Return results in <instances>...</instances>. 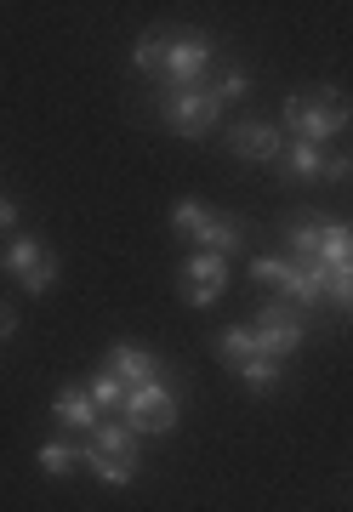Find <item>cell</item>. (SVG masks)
<instances>
[{
	"mask_svg": "<svg viewBox=\"0 0 353 512\" xmlns=\"http://www.w3.org/2000/svg\"><path fill=\"white\" fill-rule=\"evenodd\" d=\"M228 143H234V154H240V160L279 165V154H285V137H279L274 126H262V120H240V126L228 131Z\"/></svg>",
	"mask_w": 353,
	"mask_h": 512,
	"instance_id": "cell-7",
	"label": "cell"
},
{
	"mask_svg": "<svg viewBox=\"0 0 353 512\" xmlns=\"http://www.w3.org/2000/svg\"><path fill=\"white\" fill-rule=\"evenodd\" d=\"M217 296H223V291H205V285H188V291H183V302H188V308H211Z\"/></svg>",
	"mask_w": 353,
	"mask_h": 512,
	"instance_id": "cell-25",
	"label": "cell"
},
{
	"mask_svg": "<svg viewBox=\"0 0 353 512\" xmlns=\"http://www.w3.org/2000/svg\"><path fill=\"white\" fill-rule=\"evenodd\" d=\"M12 330H18V313L0 302V342H12Z\"/></svg>",
	"mask_w": 353,
	"mask_h": 512,
	"instance_id": "cell-27",
	"label": "cell"
},
{
	"mask_svg": "<svg viewBox=\"0 0 353 512\" xmlns=\"http://www.w3.org/2000/svg\"><path fill=\"white\" fill-rule=\"evenodd\" d=\"M166 126L177 137H205V131L217 126V103L205 97V86H183V92L166 97Z\"/></svg>",
	"mask_w": 353,
	"mask_h": 512,
	"instance_id": "cell-5",
	"label": "cell"
},
{
	"mask_svg": "<svg viewBox=\"0 0 353 512\" xmlns=\"http://www.w3.org/2000/svg\"><path fill=\"white\" fill-rule=\"evenodd\" d=\"M291 268H297V262H279V256H257V262H251V279H257V285H268V291H285V285H291Z\"/></svg>",
	"mask_w": 353,
	"mask_h": 512,
	"instance_id": "cell-18",
	"label": "cell"
},
{
	"mask_svg": "<svg viewBox=\"0 0 353 512\" xmlns=\"http://www.w3.org/2000/svg\"><path fill=\"white\" fill-rule=\"evenodd\" d=\"M257 353H291V348H302V319H297V308H285V302H262V313H257Z\"/></svg>",
	"mask_w": 353,
	"mask_h": 512,
	"instance_id": "cell-6",
	"label": "cell"
},
{
	"mask_svg": "<svg viewBox=\"0 0 353 512\" xmlns=\"http://www.w3.org/2000/svg\"><path fill=\"white\" fill-rule=\"evenodd\" d=\"M120 416H126L131 433H171V427H177V399H171L160 382L131 387L126 404H120Z\"/></svg>",
	"mask_w": 353,
	"mask_h": 512,
	"instance_id": "cell-2",
	"label": "cell"
},
{
	"mask_svg": "<svg viewBox=\"0 0 353 512\" xmlns=\"http://www.w3.org/2000/svg\"><path fill=\"white\" fill-rule=\"evenodd\" d=\"M279 171H285V177H291V183H314L319 171H325V154H319L314 143H285V154H279Z\"/></svg>",
	"mask_w": 353,
	"mask_h": 512,
	"instance_id": "cell-10",
	"label": "cell"
},
{
	"mask_svg": "<svg viewBox=\"0 0 353 512\" xmlns=\"http://www.w3.org/2000/svg\"><path fill=\"white\" fill-rule=\"evenodd\" d=\"M325 302H336L342 313H353V268H331V279H325Z\"/></svg>",
	"mask_w": 353,
	"mask_h": 512,
	"instance_id": "cell-22",
	"label": "cell"
},
{
	"mask_svg": "<svg viewBox=\"0 0 353 512\" xmlns=\"http://www.w3.org/2000/svg\"><path fill=\"white\" fill-rule=\"evenodd\" d=\"M200 251H217V256H228L234 245H240V222H228V217H205V228L200 234Z\"/></svg>",
	"mask_w": 353,
	"mask_h": 512,
	"instance_id": "cell-13",
	"label": "cell"
},
{
	"mask_svg": "<svg viewBox=\"0 0 353 512\" xmlns=\"http://www.w3.org/2000/svg\"><path fill=\"white\" fill-rule=\"evenodd\" d=\"M217 353H223V359H234V365H245V359L257 353V330H251V325L223 330V336H217Z\"/></svg>",
	"mask_w": 353,
	"mask_h": 512,
	"instance_id": "cell-17",
	"label": "cell"
},
{
	"mask_svg": "<svg viewBox=\"0 0 353 512\" xmlns=\"http://www.w3.org/2000/svg\"><path fill=\"white\" fill-rule=\"evenodd\" d=\"M52 416L63 421V427H80V433H97V427H103V410L92 404L86 387H63V393L52 399Z\"/></svg>",
	"mask_w": 353,
	"mask_h": 512,
	"instance_id": "cell-9",
	"label": "cell"
},
{
	"mask_svg": "<svg viewBox=\"0 0 353 512\" xmlns=\"http://www.w3.org/2000/svg\"><path fill=\"white\" fill-rule=\"evenodd\" d=\"M80 461H86V467H92V473L103 478V484H114V490H126L131 478H137V461L103 456V450H92V444H86V450H80Z\"/></svg>",
	"mask_w": 353,
	"mask_h": 512,
	"instance_id": "cell-11",
	"label": "cell"
},
{
	"mask_svg": "<svg viewBox=\"0 0 353 512\" xmlns=\"http://www.w3.org/2000/svg\"><path fill=\"white\" fill-rule=\"evenodd\" d=\"M166 29H149V35H143V40H137V52H131V69H137V74H160V69H166Z\"/></svg>",
	"mask_w": 353,
	"mask_h": 512,
	"instance_id": "cell-12",
	"label": "cell"
},
{
	"mask_svg": "<svg viewBox=\"0 0 353 512\" xmlns=\"http://www.w3.org/2000/svg\"><path fill=\"white\" fill-rule=\"evenodd\" d=\"M92 404H97V410H120V404H126V382L109 376V370H97V376H92Z\"/></svg>",
	"mask_w": 353,
	"mask_h": 512,
	"instance_id": "cell-21",
	"label": "cell"
},
{
	"mask_svg": "<svg viewBox=\"0 0 353 512\" xmlns=\"http://www.w3.org/2000/svg\"><path fill=\"white\" fill-rule=\"evenodd\" d=\"M245 92H251V80H245V69H228V74H217V80L205 86V97H211L217 109H223V103H234V97H245Z\"/></svg>",
	"mask_w": 353,
	"mask_h": 512,
	"instance_id": "cell-20",
	"label": "cell"
},
{
	"mask_svg": "<svg viewBox=\"0 0 353 512\" xmlns=\"http://www.w3.org/2000/svg\"><path fill=\"white\" fill-rule=\"evenodd\" d=\"M205 217H211L205 205H177V211H171V228H177V234H200Z\"/></svg>",
	"mask_w": 353,
	"mask_h": 512,
	"instance_id": "cell-23",
	"label": "cell"
},
{
	"mask_svg": "<svg viewBox=\"0 0 353 512\" xmlns=\"http://www.w3.org/2000/svg\"><path fill=\"white\" fill-rule=\"evenodd\" d=\"M188 285H205V291H223L228 285V262L217 251H200L188 262Z\"/></svg>",
	"mask_w": 353,
	"mask_h": 512,
	"instance_id": "cell-15",
	"label": "cell"
},
{
	"mask_svg": "<svg viewBox=\"0 0 353 512\" xmlns=\"http://www.w3.org/2000/svg\"><path fill=\"white\" fill-rule=\"evenodd\" d=\"M6 228H18V205L0 194V234H6Z\"/></svg>",
	"mask_w": 353,
	"mask_h": 512,
	"instance_id": "cell-26",
	"label": "cell"
},
{
	"mask_svg": "<svg viewBox=\"0 0 353 512\" xmlns=\"http://www.w3.org/2000/svg\"><path fill=\"white\" fill-rule=\"evenodd\" d=\"M205 69H211V40L200 35V29H183V35L166 40V80L183 92V86H194V80H205Z\"/></svg>",
	"mask_w": 353,
	"mask_h": 512,
	"instance_id": "cell-4",
	"label": "cell"
},
{
	"mask_svg": "<svg viewBox=\"0 0 353 512\" xmlns=\"http://www.w3.org/2000/svg\"><path fill=\"white\" fill-rule=\"evenodd\" d=\"M6 268L18 274L23 291H35V296H46L57 285V256L46 251L40 239H29V234H18L12 245H6Z\"/></svg>",
	"mask_w": 353,
	"mask_h": 512,
	"instance_id": "cell-3",
	"label": "cell"
},
{
	"mask_svg": "<svg viewBox=\"0 0 353 512\" xmlns=\"http://www.w3.org/2000/svg\"><path fill=\"white\" fill-rule=\"evenodd\" d=\"M35 461H40V473H46V478H63L80 461V450H75V444H40Z\"/></svg>",
	"mask_w": 353,
	"mask_h": 512,
	"instance_id": "cell-19",
	"label": "cell"
},
{
	"mask_svg": "<svg viewBox=\"0 0 353 512\" xmlns=\"http://www.w3.org/2000/svg\"><path fill=\"white\" fill-rule=\"evenodd\" d=\"M353 120V109H348V97L336 92V86H325V92H291L285 97V126L297 131L302 143H314V148H325L336 137V131Z\"/></svg>",
	"mask_w": 353,
	"mask_h": 512,
	"instance_id": "cell-1",
	"label": "cell"
},
{
	"mask_svg": "<svg viewBox=\"0 0 353 512\" xmlns=\"http://www.w3.org/2000/svg\"><path fill=\"white\" fill-rule=\"evenodd\" d=\"M109 376H120L126 393L131 387H149V382H160V359L143 353V348H131V342H114L109 348Z\"/></svg>",
	"mask_w": 353,
	"mask_h": 512,
	"instance_id": "cell-8",
	"label": "cell"
},
{
	"mask_svg": "<svg viewBox=\"0 0 353 512\" xmlns=\"http://www.w3.org/2000/svg\"><path fill=\"white\" fill-rule=\"evenodd\" d=\"M92 450H103V456H120V461H137V433L131 427H97L92 433Z\"/></svg>",
	"mask_w": 353,
	"mask_h": 512,
	"instance_id": "cell-14",
	"label": "cell"
},
{
	"mask_svg": "<svg viewBox=\"0 0 353 512\" xmlns=\"http://www.w3.org/2000/svg\"><path fill=\"white\" fill-rule=\"evenodd\" d=\"M325 183H342V177H353V160L348 154H325V171H319Z\"/></svg>",
	"mask_w": 353,
	"mask_h": 512,
	"instance_id": "cell-24",
	"label": "cell"
},
{
	"mask_svg": "<svg viewBox=\"0 0 353 512\" xmlns=\"http://www.w3.org/2000/svg\"><path fill=\"white\" fill-rule=\"evenodd\" d=\"M240 382L251 387V393H274V387H279V365L268 359V353H251V359L240 365Z\"/></svg>",
	"mask_w": 353,
	"mask_h": 512,
	"instance_id": "cell-16",
	"label": "cell"
}]
</instances>
